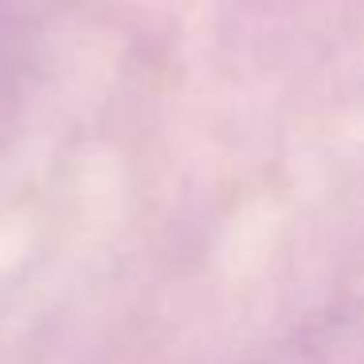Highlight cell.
I'll return each mask as SVG.
<instances>
[{"label":"cell","mask_w":364,"mask_h":364,"mask_svg":"<svg viewBox=\"0 0 364 364\" xmlns=\"http://www.w3.org/2000/svg\"><path fill=\"white\" fill-rule=\"evenodd\" d=\"M262 364H364V306H337L294 329Z\"/></svg>","instance_id":"obj_1"}]
</instances>
